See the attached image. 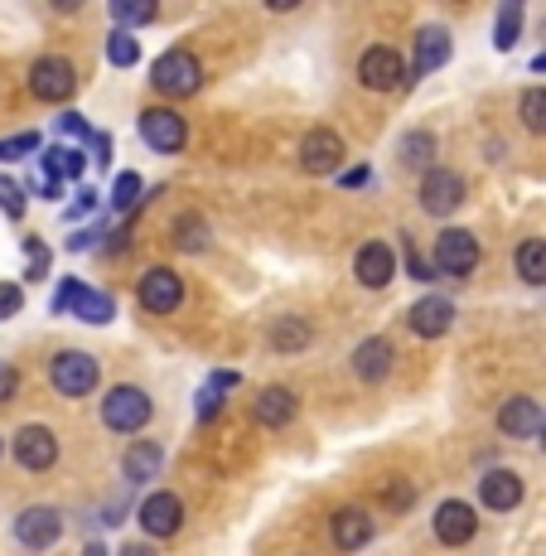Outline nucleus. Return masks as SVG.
Returning <instances> with one entry per match:
<instances>
[{
    "label": "nucleus",
    "instance_id": "obj_23",
    "mask_svg": "<svg viewBox=\"0 0 546 556\" xmlns=\"http://www.w3.org/2000/svg\"><path fill=\"white\" fill-rule=\"evenodd\" d=\"M353 372H358L363 382H382L392 372V339H382V334H372V339H363L358 349H353Z\"/></svg>",
    "mask_w": 546,
    "mask_h": 556
},
{
    "label": "nucleus",
    "instance_id": "obj_44",
    "mask_svg": "<svg viewBox=\"0 0 546 556\" xmlns=\"http://www.w3.org/2000/svg\"><path fill=\"white\" fill-rule=\"evenodd\" d=\"M98 238H102V228H82V232H73V238H68V248L73 252H88Z\"/></svg>",
    "mask_w": 546,
    "mask_h": 556
},
{
    "label": "nucleus",
    "instance_id": "obj_31",
    "mask_svg": "<svg viewBox=\"0 0 546 556\" xmlns=\"http://www.w3.org/2000/svg\"><path fill=\"white\" fill-rule=\"evenodd\" d=\"M397 155H402V165L421 169L426 160L435 155V136H431V131H406V136H402V146H397Z\"/></svg>",
    "mask_w": 546,
    "mask_h": 556
},
{
    "label": "nucleus",
    "instance_id": "obj_35",
    "mask_svg": "<svg viewBox=\"0 0 546 556\" xmlns=\"http://www.w3.org/2000/svg\"><path fill=\"white\" fill-rule=\"evenodd\" d=\"M116 25H150L155 20V0H112Z\"/></svg>",
    "mask_w": 546,
    "mask_h": 556
},
{
    "label": "nucleus",
    "instance_id": "obj_24",
    "mask_svg": "<svg viewBox=\"0 0 546 556\" xmlns=\"http://www.w3.org/2000/svg\"><path fill=\"white\" fill-rule=\"evenodd\" d=\"M445 63H449V29L426 25L421 35H416V68H411V78H426V73L445 68Z\"/></svg>",
    "mask_w": 546,
    "mask_h": 556
},
{
    "label": "nucleus",
    "instance_id": "obj_11",
    "mask_svg": "<svg viewBox=\"0 0 546 556\" xmlns=\"http://www.w3.org/2000/svg\"><path fill=\"white\" fill-rule=\"evenodd\" d=\"M358 78H363V88H372V92H397V88H406L402 53L388 49V45L368 49V53L358 59Z\"/></svg>",
    "mask_w": 546,
    "mask_h": 556
},
{
    "label": "nucleus",
    "instance_id": "obj_22",
    "mask_svg": "<svg viewBox=\"0 0 546 556\" xmlns=\"http://www.w3.org/2000/svg\"><path fill=\"white\" fill-rule=\"evenodd\" d=\"M295 412H300V402H295L291 388H262L256 392V402H252L256 426H291Z\"/></svg>",
    "mask_w": 546,
    "mask_h": 556
},
{
    "label": "nucleus",
    "instance_id": "obj_6",
    "mask_svg": "<svg viewBox=\"0 0 546 556\" xmlns=\"http://www.w3.org/2000/svg\"><path fill=\"white\" fill-rule=\"evenodd\" d=\"M479 266V238L465 228H445L435 238V276H459L465 281L469 271Z\"/></svg>",
    "mask_w": 546,
    "mask_h": 556
},
{
    "label": "nucleus",
    "instance_id": "obj_39",
    "mask_svg": "<svg viewBox=\"0 0 546 556\" xmlns=\"http://www.w3.org/2000/svg\"><path fill=\"white\" fill-rule=\"evenodd\" d=\"M20 309H25V291L15 281H0V319L20 315Z\"/></svg>",
    "mask_w": 546,
    "mask_h": 556
},
{
    "label": "nucleus",
    "instance_id": "obj_13",
    "mask_svg": "<svg viewBox=\"0 0 546 556\" xmlns=\"http://www.w3.org/2000/svg\"><path fill=\"white\" fill-rule=\"evenodd\" d=\"M300 165H305L309 175H334V169L344 165V141H339V131L315 126V131L300 141Z\"/></svg>",
    "mask_w": 546,
    "mask_h": 556
},
{
    "label": "nucleus",
    "instance_id": "obj_41",
    "mask_svg": "<svg viewBox=\"0 0 546 556\" xmlns=\"http://www.w3.org/2000/svg\"><path fill=\"white\" fill-rule=\"evenodd\" d=\"M402 256H406V271H411V276H416V281H431V276H435V271H431V266H426V262H421V252H416V248H411V242H402Z\"/></svg>",
    "mask_w": 546,
    "mask_h": 556
},
{
    "label": "nucleus",
    "instance_id": "obj_25",
    "mask_svg": "<svg viewBox=\"0 0 546 556\" xmlns=\"http://www.w3.org/2000/svg\"><path fill=\"white\" fill-rule=\"evenodd\" d=\"M232 388H238V372H228V368L208 372V382L199 388V402H194V416H199V421H213V416L223 412V402H228Z\"/></svg>",
    "mask_w": 546,
    "mask_h": 556
},
{
    "label": "nucleus",
    "instance_id": "obj_33",
    "mask_svg": "<svg viewBox=\"0 0 546 556\" xmlns=\"http://www.w3.org/2000/svg\"><path fill=\"white\" fill-rule=\"evenodd\" d=\"M175 242L185 252H203V248H208V223H203L199 213H185V218L175 223Z\"/></svg>",
    "mask_w": 546,
    "mask_h": 556
},
{
    "label": "nucleus",
    "instance_id": "obj_15",
    "mask_svg": "<svg viewBox=\"0 0 546 556\" xmlns=\"http://www.w3.org/2000/svg\"><path fill=\"white\" fill-rule=\"evenodd\" d=\"M474 532H479L474 504H465V498H445V504L435 508V538H441L445 547H465Z\"/></svg>",
    "mask_w": 546,
    "mask_h": 556
},
{
    "label": "nucleus",
    "instance_id": "obj_29",
    "mask_svg": "<svg viewBox=\"0 0 546 556\" xmlns=\"http://www.w3.org/2000/svg\"><path fill=\"white\" fill-rule=\"evenodd\" d=\"M106 63H112V68H136V63H141V45H136L131 29H112V35H106Z\"/></svg>",
    "mask_w": 546,
    "mask_h": 556
},
{
    "label": "nucleus",
    "instance_id": "obj_37",
    "mask_svg": "<svg viewBox=\"0 0 546 556\" xmlns=\"http://www.w3.org/2000/svg\"><path fill=\"white\" fill-rule=\"evenodd\" d=\"M0 208H5V218H25V189L5 175H0Z\"/></svg>",
    "mask_w": 546,
    "mask_h": 556
},
{
    "label": "nucleus",
    "instance_id": "obj_21",
    "mask_svg": "<svg viewBox=\"0 0 546 556\" xmlns=\"http://www.w3.org/2000/svg\"><path fill=\"white\" fill-rule=\"evenodd\" d=\"M411 334H421V339H441L449 325H455V305L445 301V295H426V301H416L411 305Z\"/></svg>",
    "mask_w": 546,
    "mask_h": 556
},
{
    "label": "nucleus",
    "instance_id": "obj_2",
    "mask_svg": "<svg viewBox=\"0 0 546 556\" xmlns=\"http://www.w3.org/2000/svg\"><path fill=\"white\" fill-rule=\"evenodd\" d=\"M102 421L116 435H136L141 426H150V397L131 382H122V388H112L102 397Z\"/></svg>",
    "mask_w": 546,
    "mask_h": 556
},
{
    "label": "nucleus",
    "instance_id": "obj_34",
    "mask_svg": "<svg viewBox=\"0 0 546 556\" xmlns=\"http://www.w3.org/2000/svg\"><path fill=\"white\" fill-rule=\"evenodd\" d=\"M141 175H136V169H122V175H116V189H112V208L116 213H131L136 203H141Z\"/></svg>",
    "mask_w": 546,
    "mask_h": 556
},
{
    "label": "nucleus",
    "instance_id": "obj_1",
    "mask_svg": "<svg viewBox=\"0 0 546 556\" xmlns=\"http://www.w3.org/2000/svg\"><path fill=\"white\" fill-rule=\"evenodd\" d=\"M150 83H155L165 98H194L199 83H203V63L189 49H169V53H160V59H155Z\"/></svg>",
    "mask_w": 546,
    "mask_h": 556
},
{
    "label": "nucleus",
    "instance_id": "obj_12",
    "mask_svg": "<svg viewBox=\"0 0 546 556\" xmlns=\"http://www.w3.org/2000/svg\"><path fill=\"white\" fill-rule=\"evenodd\" d=\"M459 203H465V175H455V169H426L421 208L435 213V218H449Z\"/></svg>",
    "mask_w": 546,
    "mask_h": 556
},
{
    "label": "nucleus",
    "instance_id": "obj_46",
    "mask_svg": "<svg viewBox=\"0 0 546 556\" xmlns=\"http://www.w3.org/2000/svg\"><path fill=\"white\" fill-rule=\"evenodd\" d=\"M92 155H98V165H106V160H112V136H106V131L92 136Z\"/></svg>",
    "mask_w": 546,
    "mask_h": 556
},
{
    "label": "nucleus",
    "instance_id": "obj_43",
    "mask_svg": "<svg viewBox=\"0 0 546 556\" xmlns=\"http://www.w3.org/2000/svg\"><path fill=\"white\" fill-rule=\"evenodd\" d=\"M20 392V368L15 363H0V402H10Z\"/></svg>",
    "mask_w": 546,
    "mask_h": 556
},
{
    "label": "nucleus",
    "instance_id": "obj_48",
    "mask_svg": "<svg viewBox=\"0 0 546 556\" xmlns=\"http://www.w3.org/2000/svg\"><path fill=\"white\" fill-rule=\"evenodd\" d=\"M102 518H106V522H112V528H116V522H122V518H126V508H122V504H112V508H106V513H102Z\"/></svg>",
    "mask_w": 546,
    "mask_h": 556
},
{
    "label": "nucleus",
    "instance_id": "obj_28",
    "mask_svg": "<svg viewBox=\"0 0 546 556\" xmlns=\"http://www.w3.org/2000/svg\"><path fill=\"white\" fill-rule=\"evenodd\" d=\"M512 262H518V276H522L528 286H546V242H542V238H528V242H522Z\"/></svg>",
    "mask_w": 546,
    "mask_h": 556
},
{
    "label": "nucleus",
    "instance_id": "obj_40",
    "mask_svg": "<svg viewBox=\"0 0 546 556\" xmlns=\"http://www.w3.org/2000/svg\"><path fill=\"white\" fill-rule=\"evenodd\" d=\"M92 208H98V189H78V199H73L68 208H63V218H68V223H78V218H88Z\"/></svg>",
    "mask_w": 546,
    "mask_h": 556
},
{
    "label": "nucleus",
    "instance_id": "obj_14",
    "mask_svg": "<svg viewBox=\"0 0 546 556\" xmlns=\"http://www.w3.org/2000/svg\"><path fill=\"white\" fill-rule=\"evenodd\" d=\"M498 431L508 435V441H532V435L546 431V416L532 397H508L498 406Z\"/></svg>",
    "mask_w": 546,
    "mask_h": 556
},
{
    "label": "nucleus",
    "instance_id": "obj_42",
    "mask_svg": "<svg viewBox=\"0 0 546 556\" xmlns=\"http://www.w3.org/2000/svg\"><path fill=\"white\" fill-rule=\"evenodd\" d=\"M59 131H63V136H78V141H92V136H98V131H88V122H82L78 112L59 116Z\"/></svg>",
    "mask_w": 546,
    "mask_h": 556
},
{
    "label": "nucleus",
    "instance_id": "obj_51",
    "mask_svg": "<svg viewBox=\"0 0 546 556\" xmlns=\"http://www.w3.org/2000/svg\"><path fill=\"white\" fill-rule=\"evenodd\" d=\"M542 451H546V431H542Z\"/></svg>",
    "mask_w": 546,
    "mask_h": 556
},
{
    "label": "nucleus",
    "instance_id": "obj_10",
    "mask_svg": "<svg viewBox=\"0 0 546 556\" xmlns=\"http://www.w3.org/2000/svg\"><path fill=\"white\" fill-rule=\"evenodd\" d=\"M73 88H78V68L68 59H39L29 68V92L39 102H68Z\"/></svg>",
    "mask_w": 546,
    "mask_h": 556
},
{
    "label": "nucleus",
    "instance_id": "obj_9",
    "mask_svg": "<svg viewBox=\"0 0 546 556\" xmlns=\"http://www.w3.org/2000/svg\"><path fill=\"white\" fill-rule=\"evenodd\" d=\"M59 538H63V513H59V508L39 504V508H25V513L15 518V542H20V547L49 552Z\"/></svg>",
    "mask_w": 546,
    "mask_h": 556
},
{
    "label": "nucleus",
    "instance_id": "obj_19",
    "mask_svg": "<svg viewBox=\"0 0 546 556\" xmlns=\"http://www.w3.org/2000/svg\"><path fill=\"white\" fill-rule=\"evenodd\" d=\"M479 504L494 513H512L522 504V479L512 475V469H488V475L479 479Z\"/></svg>",
    "mask_w": 546,
    "mask_h": 556
},
{
    "label": "nucleus",
    "instance_id": "obj_18",
    "mask_svg": "<svg viewBox=\"0 0 546 556\" xmlns=\"http://www.w3.org/2000/svg\"><path fill=\"white\" fill-rule=\"evenodd\" d=\"M39 165H45V189H39V199H59L63 179H82V169H88V155L73 151V146H53V151L39 155Z\"/></svg>",
    "mask_w": 546,
    "mask_h": 556
},
{
    "label": "nucleus",
    "instance_id": "obj_16",
    "mask_svg": "<svg viewBox=\"0 0 546 556\" xmlns=\"http://www.w3.org/2000/svg\"><path fill=\"white\" fill-rule=\"evenodd\" d=\"M179 522H185V504H179V494H145L141 498V528L150 538H175Z\"/></svg>",
    "mask_w": 546,
    "mask_h": 556
},
{
    "label": "nucleus",
    "instance_id": "obj_49",
    "mask_svg": "<svg viewBox=\"0 0 546 556\" xmlns=\"http://www.w3.org/2000/svg\"><path fill=\"white\" fill-rule=\"evenodd\" d=\"M82 556H106V547H102V542H88V552H82Z\"/></svg>",
    "mask_w": 546,
    "mask_h": 556
},
{
    "label": "nucleus",
    "instance_id": "obj_47",
    "mask_svg": "<svg viewBox=\"0 0 546 556\" xmlns=\"http://www.w3.org/2000/svg\"><path fill=\"white\" fill-rule=\"evenodd\" d=\"M122 556H160V552L150 547V542H126V547H122Z\"/></svg>",
    "mask_w": 546,
    "mask_h": 556
},
{
    "label": "nucleus",
    "instance_id": "obj_38",
    "mask_svg": "<svg viewBox=\"0 0 546 556\" xmlns=\"http://www.w3.org/2000/svg\"><path fill=\"white\" fill-rule=\"evenodd\" d=\"M29 151H39V136H35V131H25V136H10V141H0V160H20V155H29Z\"/></svg>",
    "mask_w": 546,
    "mask_h": 556
},
{
    "label": "nucleus",
    "instance_id": "obj_50",
    "mask_svg": "<svg viewBox=\"0 0 546 556\" xmlns=\"http://www.w3.org/2000/svg\"><path fill=\"white\" fill-rule=\"evenodd\" d=\"M532 73H546V53H537V59H532Z\"/></svg>",
    "mask_w": 546,
    "mask_h": 556
},
{
    "label": "nucleus",
    "instance_id": "obj_5",
    "mask_svg": "<svg viewBox=\"0 0 546 556\" xmlns=\"http://www.w3.org/2000/svg\"><path fill=\"white\" fill-rule=\"evenodd\" d=\"M49 382L59 397H88L92 388H98V358L92 354H78V349H68V354H59L49 363Z\"/></svg>",
    "mask_w": 546,
    "mask_h": 556
},
{
    "label": "nucleus",
    "instance_id": "obj_36",
    "mask_svg": "<svg viewBox=\"0 0 546 556\" xmlns=\"http://www.w3.org/2000/svg\"><path fill=\"white\" fill-rule=\"evenodd\" d=\"M25 256H29L25 281H45V276H49V262H53V252H49L39 238H25Z\"/></svg>",
    "mask_w": 546,
    "mask_h": 556
},
{
    "label": "nucleus",
    "instance_id": "obj_27",
    "mask_svg": "<svg viewBox=\"0 0 546 556\" xmlns=\"http://www.w3.org/2000/svg\"><path fill=\"white\" fill-rule=\"evenodd\" d=\"M271 349H281V354H300V349H309V325L295 315H281L271 325Z\"/></svg>",
    "mask_w": 546,
    "mask_h": 556
},
{
    "label": "nucleus",
    "instance_id": "obj_20",
    "mask_svg": "<svg viewBox=\"0 0 546 556\" xmlns=\"http://www.w3.org/2000/svg\"><path fill=\"white\" fill-rule=\"evenodd\" d=\"M329 538H334L339 552H363L372 542V518L363 508H339L329 518Z\"/></svg>",
    "mask_w": 546,
    "mask_h": 556
},
{
    "label": "nucleus",
    "instance_id": "obj_4",
    "mask_svg": "<svg viewBox=\"0 0 546 556\" xmlns=\"http://www.w3.org/2000/svg\"><path fill=\"white\" fill-rule=\"evenodd\" d=\"M136 126H141V141L155 155H179L185 151V141H189V126H185V116H179L175 106H145Z\"/></svg>",
    "mask_w": 546,
    "mask_h": 556
},
{
    "label": "nucleus",
    "instance_id": "obj_3",
    "mask_svg": "<svg viewBox=\"0 0 546 556\" xmlns=\"http://www.w3.org/2000/svg\"><path fill=\"white\" fill-rule=\"evenodd\" d=\"M53 309H59V315H78V319H88V325H112L116 301L102 291H92V286L78 281V276H68V281L59 286V295H53Z\"/></svg>",
    "mask_w": 546,
    "mask_h": 556
},
{
    "label": "nucleus",
    "instance_id": "obj_8",
    "mask_svg": "<svg viewBox=\"0 0 546 556\" xmlns=\"http://www.w3.org/2000/svg\"><path fill=\"white\" fill-rule=\"evenodd\" d=\"M15 459L29 469V475H45V469L59 465V435H53L45 421L20 426V435H15Z\"/></svg>",
    "mask_w": 546,
    "mask_h": 556
},
{
    "label": "nucleus",
    "instance_id": "obj_17",
    "mask_svg": "<svg viewBox=\"0 0 546 556\" xmlns=\"http://www.w3.org/2000/svg\"><path fill=\"white\" fill-rule=\"evenodd\" d=\"M353 271H358V281L368 286V291H382V286L397 276V252H392L388 242H363L358 256H353Z\"/></svg>",
    "mask_w": 546,
    "mask_h": 556
},
{
    "label": "nucleus",
    "instance_id": "obj_32",
    "mask_svg": "<svg viewBox=\"0 0 546 556\" xmlns=\"http://www.w3.org/2000/svg\"><path fill=\"white\" fill-rule=\"evenodd\" d=\"M518 116L532 136H546V88H528L518 102Z\"/></svg>",
    "mask_w": 546,
    "mask_h": 556
},
{
    "label": "nucleus",
    "instance_id": "obj_45",
    "mask_svg": "<svg viewBox=\"0 0 546 556\" xmlns=\"http://www.w3.org/2000/svg\"><path fill=\"white\" fill-rule=\"evenodd\" d=\"M339 185H344V189H363V185H368V165L344 169V175H339Z\"/></svg>",
    "mask_w": 546,
    "mask_h": 556
},
{
    "label": "nucleus",
    "instance_id": "obj_30",
    "mask_svg": "<svg viewBox=\"0 0 546 556\" xmlns=\"http://www.w3.org/2000/svg\"><path fill=\"white\" fill-rule=\"evenodd\" d=\"M518 35H522V5L518 0H508V5L498 10V20H494V45L508 53L512 45H518Z\"/></svg>",
    "mask_w": 546,
    "mask_h": 556
},
{
    "label": "nucleus",
    "instance_id": "obj_26",
    "mask_svg": "<svg viewBox=\"0 0 546 556\" xmlns=\"http://www.w3.org/2000/svg\"><path fill=\"white\" fill-rule=\"evenodd\" d=\"M122 469H126V479H131V484H145V479H155V469H160V445H155V441H136L131 451H126Z\"/></svg>",
    "mask_w": 546,
    "mask_h": 556
},
{
    "label": "nucleus",
    "instance_id": "obj_7",
    "mask_svg": "<svg viewBox=\"0 0 546 556\" xmlns=\"http://www.w3.org/2000/svg\"><path fill=\"white\" fill-rule=\"evenodd\" d=\"M136 301L150 315H175L179 305H185V281H179L169 266H150L141 276V286H136Z\"/></svg>",
    "mask_w": 546,
    "mask_h": 556
}]
</instances>
